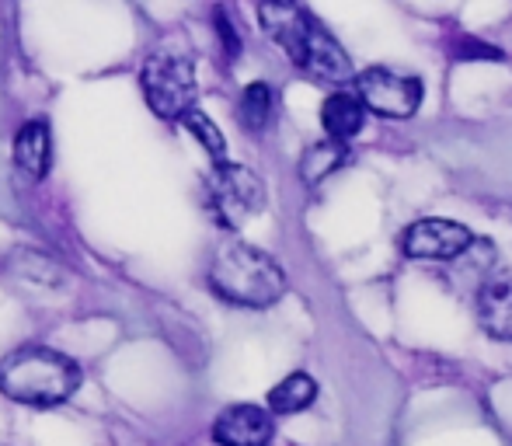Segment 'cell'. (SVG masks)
I'll return each instance as SVG.
<instances>
[{"instance_id":"15","label":"cell","mask_w":512,"mask_h":446,"mask_svg":"<svg viewBox=\"0 0 512 446\" xmlns=\"http://www.w3.org/2000/svg\"><path fill=\"white\" fill-rule=\"evenodd\" d=\"M182 126L189 129L192 136H196L199 143L209 150V154L216 157V161L223 164V154H227V140H223V133H220V126H216L213 119H209L206 112H199V109H192L189 115L182 119Z\"/></svg>"},{"instance_id":"5","label":"cell","mask_w":512,"mask_h":446,"mask_svg":"<svg viewBox=\"0 0 512 446\" xmlns=\"http://www.w3.org/2000/svg\"><path fill=\"white\" fill-rule=\"evenodd\" d=\"M206 206L220 227L237 230L265 210V185L251 168L223 161L206 178Z\"/></svg>"},{"instance_id":"7","label":"cell","mask_w":512,"mask_h":446,"mask_svg":"<svg viewBox=\"0 0 512 446\" xmlns=\"http://www.w3.org/2000/svg\"><path fill=\"white\" fill-rule=\"evenodd\" d=\"M474 248V234L457 220L425 217L405 227L401 234V251L408 258H425V262H457Z\"/></svg>"},{"instance_id":"14","label":"cell","mask_w":512,"mask_h":446,"mask_svg":"<svg viewBox=\"0 0 512 446\" xmlns=\"http://www.w3.org/2000/svg\"><path fill=\"white\" fill-rule=\"evenodd\" d=\"M237 119L248 133H262L272 119V88L265 81H255L244 88L241 102H237Z\"/></svg>"},{"instance_id":"16","label":"cell","mask_w":512,"mask_h":446,"mask_svg":"<svg viewBox=\"0 0 512 446\" xmlns=\"http://www.w3.org/2000/svg\"><path fill=\"white\" fill-rule=\"evenodd\" d=\"M213 21H216V32H220V39H223V49H227V60H234V56L241 53V39H237V32H234V21L227 18L223 7L213 11Z\"/></svg>"},{"instance_id":"6","label":"cell","mask_w":512,"mask_h":446,"mask_svg":"<svg viewBox=\"0 0 512 446\" xmlns=\"http://www.w3.org/2000/svg\"><path fill=\"white\" fill-rule=\"evenodd\" d=\"M356 98L380 119H411L422 105V81L401 70L370 67L356 77Z\"/></svg>"},{"instance_id":"11","label":"cell","mask_w":512,"mask_h":446,"mask_svg":"<svg viewBox=\"0 0 512 446\" xmlns=\"http://www.w3.org/2000/svg\"><path fill=\"white\" fill-rule=\"evenodd\" d=\"M363 119H366V105L356 95H349V91H335L321 109L324 133L338 143H349L363 129Z\"/></svg>"},{"instance_id":"13","label":"cell","mask_w":512,"mask_h":446,"mask_svg":"<svg viewBox=\"0 0 512 446\" xmlns=\"http://www.w3.org/2000/svg\"><path fill=\"white\" fill-rule=\"evenodd\" d=\"M314 398H317V380L307 377V373H290V377L279 380L269 391V408L279 415H293L314 405Z\"/></svg>"},{"instance_id":"2","label":"cell","mask_w":512,"mask_h":446,"mask_svg":"<svg viewBox=\"0 0 512 446\" xmlns=\"http://www.w3.org/2000/svg\"><path fill=\"white\" fill-rule=\"evenodd\" d=\"M209 286L216 297H223L234 307L262 311L272 307L286 293V272L272 255L244 241L220 244L209 262Z\"/></svg>"},{"instance_id":"9","label":"cell","mask_w":512,"mask_h":446,"mask_svg":"<svg viewBox=\"0 0 512 446\" xmlns=\"http://www.w3.org/2000/svg\"><path fill=\"white\" fill-rule=\"evenodd\" d=\"M14 168L28 182H42L53 168V133L42 119H32L14 136Z\"/></svg>"},{"instance_id":"3","label":"cell","mask_w":512,"mask_h":446,"mask_svg":"<svg viewBox=\"0 0 512 446\" xmlns=\"http://www.w3.org/2000/svg\"><path fill=\"white\" fill-rule=\"evenodd\" d=\"M77 387H81V366L46 345H25L0 359V391L18 405H60Z\"/></svg>"},{"instance_id":"8","label":"cell","mask_w":512,"mask_h":446,"mask_svg":"<svg viewBox=\"0 0 512 446\" xmlns=\"http://www.w3.org/2000/svg\"><path fill=\"white\" fill-rule=\"evenodd\" d=\"M213 440L220 446H269L272 415L258 405H230L213 422Z\"/></svg>"},{"instance_id":"10","label":"cell","mask_w":512,"mask_h":446,"mask_svg":"<svg viewBox=\"0 0 512 446\" xmlns=\"http://www.w3.org/2000/svg\"><path fill=\"white\" fill-rule=\"evenodd\" d=\"M478 325L495 342H512V279H492L481 286Z\"/></svg>"},{"instance_id":"12","label":"cell","mask_w":512,"mask_h":446,"mask_svg":"<svg viewBox=\"0 0 512 446\" xmlns=\"http://www.w3.org/2000/svg\"><path fill=\"white\" fill-rule=\"evenodd\" d=\"M342 164H349V147L338 140H321V143H314V147H307L304 157H300V178H304L307 185H321L324 178L335 175Z\"/></svg>"},{"instance_id":"4","label":"cell","mask_w":512,"mask_h":446,"mask_svg":"<svg viewBox=\"0 0 512 446\" xmlns=\"http://www.w3.org/2000/svg\"><path fill=\"white\" fill-rule=\"evenodd\" d=\"M143 98L161 119H185L196 109V63L185 53H154L143 63Z\"/></svg>"},{"instance_id":"1","label":"cell","mask_w":512,"mask_h":446,"mask_svg":"<svg viewBox=\"0 0 512 446\" xmlns=\"http://www.w3.org/2000/svg\"><path fill=\"white\" fill-rule=\"evenodd\" d=\"M265 32L286 49L293 63L304 70L307 77L324 84H342L352 77V60L335 35L321 25L310 11L297 4H262L258 7Z\"/></svg>"}]
</instances>
